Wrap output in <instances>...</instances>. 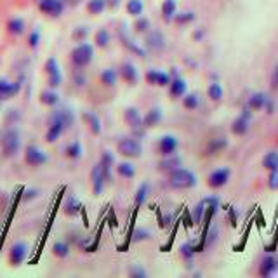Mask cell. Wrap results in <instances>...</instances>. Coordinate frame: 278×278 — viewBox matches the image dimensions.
I'll return each instance as SVG.
<instances>
[{"mask_svg": "<svg viewBox=\"0 0 278 278\" xmlns=\"http://www.w3.org/2000/svg\"><path fill=\"white\" fill-rule=\"evenodd\" d=\"M66 130V125L63 124L61 119H58L56 115H50L49 119V127H47V132H45V141L49 143V145H52V143H56L58 139L61 137V134Z\"/></svg>", "mask_w": 278, "mask_h": 278, "instance_id": "9", "label": "cell"}, {"mask_svg": "<svg viewBox=\"0 0 278 278\" xmlns=\"http://www.w3.org/2000/svg\"><path fill=\"white\" fill-rule=\"evenodd\" d=\"M200 104V99L199 96L195 94V92H189V94H184L183 98V106L186 109H197Z\"/></svg>", "mask_w": 278, "mask_h": 278, "instance_id": "42", "label": "cell"}, {"mask_svg": "<svg viewBox=\"0 0 278 278\" xmlns=\"http://www.w3.org/2000/svg\"><path fill=\"white\" fill-rule=\"evenodd\" d=\"M28 256V245L24 242H16L9 251V263L11 266H19L24 263Z\"/></svg>", "mask_w": 278, "mask_h": 278, "instance_id": "13", "label": "cell"}, {"mask_svg": "<svg viewBox=\"0 0 278 278\" xmlns=\"http://www.w3.org/2000/svg\"><path fill=\"white\" fill-rule=\"evenodd\" d=\"M106 7H108L106 0H89L86 6V9L89 14L98 16V14H103V11L106 9Z\"/></svg>", "mask_w": 278, "mask_h": 278, "instance_id": "30", "label": "cell"}, {"mask_svg": "<svg viewBox=\"0 0 278 278\" xmlns=\"http://www.w3.org/2000/svg\"><path fill=\"white\" fill-rule=\"evenodd\" d=\"M0 103H2V99H0Z\"/></svg>", "mask_w": 278, "mask_h": 278, "instance_id": "59", "label": "cell"}, {"mask_svg": "<svg viewBox=\"0 0 278 278\" xmlns=\"http://www.w3.org/2000/svg\"><path fill=\"white\" fill-rule=\"evenodd\" d=\"M169 94L172 99L183 98V96L186 94V82H184V78L181 77L172 78V82L169 84Z\"/></svg>", "mask_w": 278, "mask_h": 278, "instance_id": "22", "label": "cell"}, {"mask_svg": "<svg viewBox=\"0 0 278 278\" xmlns=\"http://www.w3.org/2000/svg\"><path fill=\"white\" fill-rule=\"evenodd\" d=\"M40 103L44 104V106H49V108H52V106H56L58 103H60V94H58L54 89H45V91H42L40 92Z\"/></svg>", "mask_w": 278, "mask_h": 278, "instance_id": "25", "label": "cell"}, {"mask_svg": "<svg viewBox=\"0 0 278 278\" xmlns=\"http://www.w3.org/2000/svg\"><path fill=\"white\" fill-rule=\"evenodd\" d=\"M273 87L278 89V66H276V70H275V75H273Z\"/></svg>", "mask_w": 278, "mask_h": 278, "instance_id": "57", "label": "cell"}, {"mask_svg": "<svg viewBox=\"0 0 278 278\" xmlns=\"http://www.w3.org/2000/svg\"><path fill=\"white\" fill-rule=\"evenodd\" d=\"M21 91V82H9L6 78H0V99L6 101L14 98Z\"/></svg>", "mask_w": 278, "mask_h": 278, "instance_id": "15", "label": "cell"}, {"mask_svg": "<svg viewBox=\"0 0 278 278\" xmlns=\"http://www.w3.org/2000/svg\"><path fill=\"white\" fill-rule=\"evenodd\" d=\"M99 163H101V167H103V172H104V178H106V183H112V179H113L112 172H113V165H115V158H113L112 151L103 150Z\"/></svg>", "mask_w": 278, "mask_h": 278, "instance_id": "18", "label": "cell"}, {"mask_svg": "<svg viewBox=\"0 0 278 278\" xmlns=\"http://www.w3.org/2000/svg\"><path fill=\"white\" fill-rule=\"evenodd\" d=\"M230 178H231V171L228 169V167H221V169H216V171L210 172L209 178H207V184H209V188L219 189V188H223L228 184Z\"/></svg>", "mask_w": 278, "mask_h": 278, "instance_id": "8", "label": "cell"}, {"mask_svg": "<svg viewBox=\"0 0 278 278\" xmlns=\"http://www.w3.org/2000/svg\"><path fill=\"white\" fill-rule=\"evenodd\" d=\"M129 275L134 276V278H145L146 271L141 266H139V264H132V266L129 268Z\"/></svg>", "mask_w": 278, "mask_h": 278, "instance_id": "52", "label": "cell"}, {"mask_svg": "<svg viewBox=\"0 0 278 278\" xmlns=\"http://www.w3.org/2000/svg\"><path fill=\"white\" fill-rule=\"evenodd\" d=\"M117 151L125 158H139L143 153V146L137 137L127 136V137L119 139V143H117Z\"/></svg>", "mask_w": 278, "mask_h": 278, "instance_id": "4", "label": "cell"}, {"mask_svg": "<svg viewBox=\"0 0 278 278\" xmlns=\"http://www.w3.org/2000/svg\"><path fill=\"white\" fill-rule=\"evenodd\" d=\"M104 184H106V178H104V172H103V167L101 163L98 162L91 171V186H92V193L96 197L103 195V189H104Z\"/></svg>", "mask_w": 278, "mask_h": 278, "instance_id": "11", "label": "cell"}, {"mask_svg": "<svg viewBox=\"0 0 278 278\" xmlns=\"http://www.w3.org/2000/svg\"><path fill=\"white\" fill-rule=\"evenodd\" d=\"M39 9L44 12V14L58 18V16H61L63 11H65V0H40Z\"/></svg>", "mask_w": 278, "mask_h": 278, "instance_id": "12", "label": "cell"}, {"mask_svg": "<svg viewBox=\"0 0 278 278\" xmlns=\"http://www.w3.org/2000/svg\"><path fill=\"white\" fill-rule=\"evenodd\" d=\"M87 35H89V30H87V26H77L71 33V39L75 42H86Z\"/></svg>", "mask_w": 278, "mask_h": 278, "instance_id": "45", "label": "cell"}, {"mask_svg": "<svg viewBox=\"0 0 278 278\" xmlns=\"http://www.w3.org/2000/svg\"><path fill=\"white\" fill-rule=\"evenodd\" d=\"M179 254L184 261H191L193 256L197 254V247L189 245V243H183V245L179 247Z\"/></svg>", "mask_w": 278, "mask_h": 278, "instance_id": "44", "label": "cell"}, {"mask_svg": "<svg viewBox=\"0 0 278 278\" xmlns=\"http://www.w3.org/2000/svg\"><path fill=\"white\" fill-rule=\"evenodd\" d=\"M148 193H150V186H148V183H143L141 186L137 188L136 197H134V204H136V207H137V209L141 207V205L146 202V199H148Z\"/></svg>", "mask_w": 278, "mask_h": 278, "instance_id": "36", "label": "cell"}, {"mask_svg": "<svg viewBox=\"0 0 278 278\" xmlns=\"http://www.w3.org/2000/svg\"><path fill=\"white\" fill-rule=\"evenodd\" d=\"M146 49L148 50H160L165 47V37H163L162 32L158 30H151L146 37V42H145Z\"/></svg>", "mask_w": 278, "mask_h": 278, "instance_id": "16", "label": "cell"}, {"mask_svg": "<svg viewBox=\"0 0 278 278\" xmlns=\"http://www.w3.org/2000/svg\"><path fill=\"white\" fill-rule=\"evenodd\" d=\"M205 210H207V205L204 204V200L199 202V204L195 205V209H193V223L200 225L202 219L205 217Z\"/></svg>", "mask_w": 278, "mask_h": 278, "instance_id": "43", "label": "cell"}, {"mask_svg": "<svg viewBox=\"0 0 278 278\" xmlns=\"http://www.w3.org/2000/svg\"><path fill=\"white\" fill-rule=\"evenodd\" d=\"M70 58L75 68H86V66L91 65L92 58H94V47L87 42H80L77 47L71 50Z\"/></svg>", "mask_w": 278, "mask_h": 278, "instance_id": "3", "label": "cell"}, {"mask_svg": "<svg viewBox=\"0 0 278 278\" xmlns=\"http://www.w3.org/2000/svg\"><path fill=\"white\" fill-rule=\"evenodd\" d=\"M82 122L87 125V129L91 130L94 136H99L101 130H103V125H101V119L96 113L92 112H84L82 113Z\"/></svg>", "mask_w": 278, "mask_h": 278, "instance_id": "17", "label": "cell"}, {"mask_svg": "<svg viewBox=\"0 0 278 278\" xmlns=\"http://www.w3.org/2000/svg\"><path fill=\"white\" fill-rule=\"evenodd\" d=\"M157 75H158L157 70L146 71V82H148L150 86H157Z\"/></svg>", "mask_w": 278, "mask_h": 278, "instance_id": "53", "label": "cell"}, {"mask_svg": "<svg viewBox=\"0 0 278 278\" xmlns=\"http://www.w3.org/2000/svg\"><path fill=\"white\" fill-rule=\"evenodd\" d=\"M226 145H228V141H226L225 137H217V139H212V141L209 143V146H207V155H216L219 153L221 150H225L226 148Z\"/></svg>", "mask_w": 278, "mask_h": 278, "instance_id": "38", "label": "cell"}, {"mask_svg": "<svg viewBox=\"0 0 278 278\" xmlns=\"http://www.w3.org/2000/svg\"><path fill=\"white\" fill-rule=\"evenodd\" d=\"M65 157L70 160H78L82 157V145H80L78 141L70 143V145L65 148Z\"/></svg>", "mask_w": 278, "mask_h": 278, "instance_id": "33", "label": "cell"}, {"mask_svg": "<svg viewBox=\"0 0 278 278\" xmlns=\"http://www.w3.org/2000/svg\"><path fill=\"white\" fill-rule=\"evenodd\" d=\"M178 148H179V141H178V137L172 136V134H165V136L160 137L157 143V151H158V155H162V157L176 153Z\"/></svg>", "mask_w": 278, "mask_h": 278, "instance_id": "10", "label": "cell"}, {"mask_svg": "<svg viewBox=\"0 0 278 278\" xmlns=\"http://www.w3.org/2000/svg\"><path fill=\"white\" fill-rule=\"evenodd\" d=\"M153 238V233L148 228H136L132 233V242L139 243V242H145V240H151Z\"/></svg>", "mask_w": 278, "mask_h": 278, "instance_id": "41", "label": "cell"}, {"mask_svg": "<svg viewBox=\"0 0 278 278\" xmlns=\"http://www.w3.org/2000/svg\"><path fill=\"white\" fill-rule=\"evenodd\" d=\"M266 101H268V96L264 94V92H254V94L248 98V108L252 109V112H259V109H263L266 106Z\"/></svg>", "mask_w": 278, "mask_h": 278, "instance_id": "26", "label": "cell"}, {"mask_svg": "<svg viewBox=\"0 0 278 278\" xmlns=\"http://www.w3.org/2000/svg\"><path fill=\"white\" fill-rule=\"evenodd\" d=\"M162 117H163L162 115V109H160L158 106H153L145 117H143V124H145V129L157 127L160 122H162Z\"/></svg>", "mask_w": 278, "mask_h": 278, "instance_id": "21", "label": "cell"}, {"mask_svg": "<svg viewBox=\"0 0 278 278\" xmlns=\"http://www.w3.org/2000/svg\"><path fill=\"white\" fill-rule=\"evenodd\" d=\"M248 129H251V119L242 115V113H240V117H237V119L233 120V124H231V132H233L235 136H245Z\"/></svg>", "mask_w": 278, "mask_h": 278, "instance_id": "20", "label": "cell"}, {"mask_svg": "<svg viewBox=\"0 0 278 278\" xmlns=\"http://www.w3.org/2000/svg\"><path fill=\"white\" fill-rule=\"evenodd\" d=\"M207 96L212 101H221L223 99V96H225V91H223V87H221V84H217V82H212L209 86V89H207Z\"/></svg>", "mask_w": 278, "mask_h": 278, "instance_id": "40", "label": "cell"}, {"mask_svg": "<svg viewBox=\"0 0 278 278\" xmlns=\"http://www.w3.org/2000/svg\"><path fill=\"white\" fill-rule=\"evenodd\" d=\"M181 163H183V160H181V157H178L176 153L167 155V157H163L158 162V171L167 172V174H169L171 171H174V169H178V167H181Z\"/></svg>", "mask_w": 278, "mask_h": 278, "instance_id": "19", "label": "cell"}, {"mask_svg": "<svg viewBox=\"0 0 278 278\" xmlns=\"http://www.w3.org/2000/svg\"><path fill=\"white\" fill-rule=\"evenodd\" d=\"M263 167L268 172L278 169V151L273 150V151H268V153L264 155V157H263Z\"/></svg>", "mask_w": 278, "mask_h": 278, "instance_id": "32", "label": "cell"}, {"mask_svg": "<svg viewBox=\"0 0 278 278\" xmlns=\"http://www.w3.org/2000/svg\"><path fill=\"white\" fill-rule=\"evenodd\" d=\"M230 219H231V225H237V212H235V209H230Z\"/></svg>", "mask_w": 278, "mask_h": 278, "instance_id": "56", "label": "cell"}, {"mask_svg": "<svg viewBox=\"0 0 278 278\" xmlns=\"http://www.w3.org/2000/svg\"><path fill=\"white\" fill-rule=\"evenodd\" d=\"M124 122L125 125L134 132V137H143L145 134V124H143V115L137 108L127 106L124 109Z\"/></svg>", "mask_w": 278, "mask_h": 278, "instance_id": "5", "label": "cell"}, {"mask_svg": "<svg viewBox=\"0 0 278 278\" xmlns=\"http://www.w3.org/2000/svg\"><path fill=\"white\" fill-rule=\"evenodd\" d=\"M276 268H278V261L273 258V256H266L259 264V275L268 278L276 271Z\"/></svg>", "mask_w": 278, "mask_h": 278, "instance_id": "23", "label": "cell"}, {"mask_svg": "<svg viewBox=\"0 0 278 278\" xmlns=\"http://www.w3.org/2000/svg\"><path fill=\"white\" fill-rule=\"evenodd\" d=\"M37 195H39V191H37V189H28V191H24L23 200H32V199H35Z\"/></svg>", "mask_w": 278, "mask_h": 278, "instance_id": "54", "label": "cell"}, {"mask_svg": "<svg viewBox=\"0 0 278 278\" xmlns=\"http://www.w3.org/2000/svg\"><path fill=\"white\" fill-rule=\"evenodd\" d=\"M73 84L77 87H84L87 84V78H86V75H84L82 68H77V71L73 73Z\"/></svg>", "mask_w": 278, "mask_h": 278, "instance_id": "49", "label": "cell"}, {"mask_svg": "<svg viewBox=\"0 0 278 278\" xmlns=\"http://www.w3.org/2000/svg\"><path fill=\"white\" fill-rule=\"evenodd\" d=\"M70 251H71V247H70L68 242H56L52 245V254L56 256V258H60V259L68 258Z\"/></svg>", "mask_w": 278, "mask_h": 278, "instance_id": "34", "label": "cell"}, {"mask_svg": "<svg viewBox=\"0 0 278 278\" xmlns=\"http://www.w3.org/2000/svg\"><path fill=\"white\" fill-rule=\"evenodd\" d=\"M52 113L58 117V119H61L63 124L66 125V129H70L71 125H73V122H75L73 112H70V109H66V108H61V109H56V112H52Z\"/></svg>", "mask_w": 278, "mask_h": 278, "instance_id": "35", "label": "cell"}, {"mask_svg": "<svg viewBox=\"0 0 278 278\" xmlns=\"http://www.w3.org/2000/svg\"><path fill=\"white\" fill-rule=\"evenodd\" d=\"M171 82H172V77L169 73H165V71H158V75H157V86L158 87H167Z\"/></svg>", "mask_w": 278, "mask_h": 278, "instance_id": "48", "label": "cell"}, {"mask_svg": "<svg viewBox=\"0 0 278 278\" xmlns=\"http://www.w3.org/2000/svg\"><path fill=\"white\" fill-rule=\"evenodd\" d=\"M0 148L6 157H16L21 150V134L18 129L11 127L0 136Z\"/></svg>", "mask_w": 278, "mask_h": 278, "instance_id": "2", "label": "cell"}, {"mask_svg": "<svg viewBox=\"0 0 278 278\" xmlns=\"http://www.w3.org/2000/svg\"><path fill=\"white\" fill-rule=\"evenodd\" d=\"M268 188L276 191L278 189V169L275 171H269V176H268Z\"/></svg>", "mask_w": 278, "mask_h": 278, "instance_id": "50", "label": "cell"}, {"mask_svg": "<svg viewBox=\"0 0 278 278\" xmlns=\"http://www.w3.org/2000/svg\"><path fill=\"white\" fill-rule=\"evenodd\" d=\"M195 19V12H191V11H186V12H181V14H176L174 16V21L178 24H188V23H191V21Z\"/></svg>", "mask_w": 278, "mask_h": 278, "instance_id": "46", "label": "cell"}, {"mask_svg": "<svg viewBox=\"0 0 278 278\" xmlns=\"http://www.w3.org/2000/svg\"><path fill=\"white\" fill-rule=\"evenodd\" d=\"M99 80L104 87H115L117 86V80H119V71L113 70V68H106L101 71Z\"/></svg>", "mask_w": 278, "mask_h": 278, "instance_id": "28", "label": "cell"}, {"mask_svg": "<svg viewBox=\"0 0 278 278\" xmlns=\"http://www.w3.org/2000/svg\"><path fill=\"white\" fill-rule=\"evenodd\" d=\"M125 9H127V14L129 16L139 18V16L143 14V9H145V6H143L141 0H129L127 6H125Z\"/></svg>", "mask_w": 278, "mask_h": 278, "instance_id": "39", "label": "cell"}, {"mask_svg": "<svg viewBox=\"0 0 278 278\" xmlns=\"http://www.w3.org/2000/svg\"><path fill=\"white\" fill-rule=\"evenodd\" d=\"M39 42H40V32L33 30L30 35H28V45H30L32 49H37L39 47Z\"/></svg>", "mask_w": 278, "mask_h": 278, "instance_id": "51", "label": "cell"}, {"mask_svg": "<svg viewBox=\"0 0 278 278\" xmlns=\"http://www.w3.org/2000/svg\"><path fill=\"white\" fill-rule=\"evenodd\" d=\"M63 210H65L66 216L75 217V216H78L80 210H82V204H80V200L77 199V197L70 195L68 199L65 200V205H63Z\"/></svg>", "mask_w": 278, "mask_h": 278, "instance_id": "24", "label": "cell"}, {"mask_svg": "<svg viewBox=\"0 0 278 278\" xmlns=\"http://www.w3.org/2000/svg\"><path fill=\"white\" fill-rule=\"evenodd\" d=\"M178 4H176V0H163L162 4V16L165 21H171L174 19V16L178 14Z\"/></svg>", "mask_w": 278, "mask_h": 278, "instance_id": "29", "label": "cell"}, {"mask_svg": "<svg viewBox=\"0 0 278 278\" xmlns=\"http://www.w3.org/2000/svg\"><path fill=\"white\" fill-rule=\"evenodd\" d=\"M119 75H120V78L124 80L125 84H127V86H136V84L139 82L137 68L132 65V63H129V61H125V63H122V65H120Z\"/></svg>", "mask_w": 278, "mask_h": 278, "instance_id": "14", "label": "cell"}, {"mask_svg": "<svg viewBox=\"0 0 278 278\" xmlns=\"http://www.w3.org/2000/svg\"><path fill=\"white\" fill-rule=\"evenodd\" d=\"M7 32L14 37L21 35V33L24 32V21L21 18H11L9 21H7Z\"/></svg>", "mask_w": 278, "mask_h": 278, "instance_id": "31", "label": "cell"}, {"mask_svg": "<svg viewBox=\"0 0 278 278\" xmlns=\"http://www.w3.org/2000/svg\"><path fill=\"white\" fill-rule=\"evenodd\" d=\"M115 172L117 176H120L122 179H134L136 176V169L130 162H120L115 165Z\"/></svg>", "mask_w": 278, "mask_h": 278, "instance_id": "27", "label": "cell"}, {"mask_svg": "<svg viewBox=\"0 0 278 278\" xmlns=\"http://www.w3.org/2000/svg\"><path fill=\"white\" fill-rule=\"evenodd\" d=\"M167 178H169L171 188H174V189H189V188L197 186L195 172L183 169V167H178V169L171 171L169 174H167Z\"/></svg>", "mask_w": 278, "mask_h": 278, "instance_id": "1", "label": "cell"}, {"mask_svg": "<svg viewBox=\"0 0 278 278\" xmlns=\"http://www.w3.org/2000/svg\"><path fill=\"white\" fill-rule=\"evenodd\" d=\"M44 71H45V75H47V86L50 89H58L63 82V77H61L60 65H58L56 58H49V60L45 61Z\"/></svg>", "mask_w": 278, "mask_h": 278, "instance_id": "6", "label": "cell"}, {"mask_svg": "<svg viewBox=\"0 0 278 278\" xmlns=\"http://www.w3.org/2000/svg\"><path fill=\"white\" fill-rule=\"evenodd\" d=\"M266 113H273V109H275V104H273V101L268 98V101H266Z\"/></svg>", "mask_w": 278, "mask_h": 278, "instance_id": "55", "label": "cell"}, {"mask_svg": "<svg viewBox=\"0 0 278 278\" xmlns=\"http://www.w3.org/2000/svg\"><path fill=\"white\" fill-rule=\"evenodd\" d=\"M202 37H204V32H202V30H199V32L195 33V40H200Z\"/></svg>", "mask_w": 278, "mask_h": 278, "instance_id": "58", "label": "cell"}, {"mask_svg": "<svg viewBox=\"0 0 278 278\" xmlns=\"http://www.w3.org/2000/svg\"><path fill=\"white\" fill-rule=\"evenodd\" d=\"M47 153H45L44 150H40L39 146L35 145H28L26 148H24V162H26V165L30 167H40L44 165V163H47Z\"/></svg>", "mask_w": 278, "mask_h": 278, "instance_id": "7", "label": "cell"}, {"mask_svg": "<svg viewBox=\"0 0 278 278\" xmlns=\"http://www.w3.org/2000/svg\"><path fill=\"white\" fill-rule=\"evenodd\" d=\"M148 28H150V21L139 16V19L134 23V30H136L137 33H145V32H148Z\"/></svg>", "mask_w": 278, "mask_h": 278, "instance_id": "47", "label": "cell"}, {"mask_svg": "<svg viewBox=\"0 0 278 278\" xmlns=\"http://www.w3.org/2000/svg\"><path fill=\"white\" fill-rule=\"evenodd\" d=\"M109 40H112V37H109V32L108 30L101 28V30L96 32L94 42H96V45H98L99 49H106L108 45H109Z\"/></svg>", "mask_w": 278, "mask_h": 278, "instance_id": "37", "label": "cell"}]
</instances>
